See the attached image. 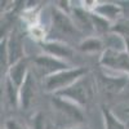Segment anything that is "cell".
<instances>
[{
	"label": "cell",
	"mask_w": 129,
	"mask_h": 129,
	"mask_svg": "<svg viewBox=\"0 0 129 129\" xmlns=\"http://www.w3.org/2000/svg\"><path fill=\"white\" fill-rule=\"evenodd\" d=\"M95 93H97L95 79L90 74H87L79 80H76L72 85H70L69 88L53 95L69 100L75 105H78L79 107H81V109H89L94 101Z\"/></svg>",
	"instance_id": "obj_1"
},
{
	"label": "cell",
	"mask_w": 129,
	"mask_h": 129,
	"mask_svg": "<svg viewBox=\"0 0 129 129\" xmlns=\"http://www.w3.org/2000/svg\"><path fill=\"white\" fill-rule=\"evenodd\" d=\"M52 109L54 110V119L64 121V124H71V126H81L85 123V116L83 109L74 102L61 98L57 95H52L50 98Z\"/></svg>",
	"instance_id": "obj_2"
},
{
	"label": "cell",
	"mask_w": 129,
	"mask_h": 129,
	"mask_svg": "<svg viewBox=\"0 0 129 129\" xmlns=\"http://www.w3.org/2000/svg\"><path fill=\"white\" fill-rule=\"evenodd\" d=\"M87 74H89V70L87 67H71L67 70L59 71L49 78L43 79V89H44L45 93L53 95L69 88L70 85H72L76 80H79Z\"/></svg>",
	"instance_id": "obj_3"
},
{
	"label": "cell",
	"mask_w": 129,
	"mask_h": 129,
	"mask_svg": "<svg viewBox=\"0 0 129 129\" xmlns=\"http://www.w3.org/2000/svg\"><path fill=\"white\" fill-rule=\"evenodd\" d=\"M50 22H52V31L48 35L54 32V36H59L58 40L61 41L69 43V39L81 34L78 30V27L75 26L71 16L58 9L56 5H53L50 9Z\"/></svg>",
	"instance_id": "obj_4"
},
{
	"label": "cell",
	"mask_w": 129,
	"mask_h": 129,
	"mask_svg": "<svg viewBox=\"0 0 129 129\" xmlns=\"http://www.w3.org/2000/svg\"><path fill=\"white\" fill-rule=\"evenodd\" d=\"M2 52H4L7 70L10 64L26 57L23 47V32L18 27L12 28L9 31V35L2 39Z\"/></svg>",
	"instance_id": "obj_5"
},
{
	"label": "cell",
	"mask_w": 129,
	"mask_h": 129,
	"mask_svg": "<svg viewBox=\"0 0 129 129\" xmlns=\"http://www.w3.org/2000/svg\"><path fill=\"white\" fill-rule=\"evenodd\" d=\"M31 63H32L34 74L38 78H41V79L49 78L59 71L71 69V66L66 61L45 54V53H41V54H38L34 58H31Z\"/></svg>",
	"instance_id": "obj_6"
},
{
	"label": "cell",
	"mask_w": 129,
	"mask_h": 129,
	"mask_svg": "<svg viewBox=\"0 0 129 129\" xmlns=\"http://www.w3.org/2000/svg\"><path fill=\"white\" fill-rule=\"evenodd\" d=\"M97 90L102 93L109 100L114 98L115 95L121 93L125 88H128L129 84V76L128 75H121V76H111L102 71L95 72L94 75Z\"/></svg>",
	"instance_id": "obj_7"
},
{
	"label": "cell",
	"mask_w": 129,
	"mask_h": 129,
	"mask_svg": "<svg viewBox=\"0 0 129 129\" xmlns=\"http://www.w3.org/2000/svg\"><path fill=\"white\" fill-rule=\"evenodd\" d=\"M100 66L123 72L129 76V53L125 49L106 48L98 59Z\"/></svg>",
	"instance_id": "obj_8"
},
{
	"label": "cell",
	"mask_w": 129,
	"mask_h": 129,
	"mask_svg": "<svg viewBox=\"0 0 129 129\" xmlns=\"http://www.w3.org/2000/svg\"><path fill=\"white\" fill-rule=\"evenodd\" d=\"M38 90V76L31 70L23 84L19 87V109L22 111H30L35 106Z\"/></svg>",
	"instance_id": "obj_9"
},
{
	"label": "cell",
	"mask_w": 129,
	"mask_h": 129,
	"mask_svg": "<svg viewBox=\"0 0 129 129\" xmlns=\"http://www.w3.org/2000/svg\"><path fill=\"white\" fill-rule=\"evenodd\" d=\"M40 48L43 49V53L49 56H53L59 59H69L72 58L75 54V49L66 41L61 40H53V39H47L45 41L40 43Z\"/></svg>",
	"instance_id": "obj_10"
},
{
	"label": "cell",
	"mask_w": 129,
	"mask_h": 129,
	"mask_svg": "<svg viewBox=\"0 0 129 129\" xmlns=\"http://www.w3.org/2000/svg\"><path fill=\"white\" fill-rule=\"evenodd\" d=\"M70 16L74 21L75 26L78 27V30L81 34H85L87 36L95 35L94 28H93V23H92L90 12L85 9L83 5H72Z\"/></svg>",
	"instance_id": "obj_11"
},
{
	"label": "cell",
	"mask_w": 129,
	"mask_h": 129,
	"mask_svg": "<svg viewBox=\"0 0 129 129\" xmlns=\"http://www.w3.org/2000/svg\"><path fill=\"white\" fill-rule=\"evenodd\" d=\"M30 63H31V58H28L27 56L23 57L22 59L17 61L16 63L10 64L7 70V78L12 81L17 88H19L23 84V81L26 80L30 70Z\"/></svg>",
	"instance_id": "obj_12"
},
{
	"label": "cell",
	"mask_w": 129,
	"mask_h": 129,
	"mask_svg": "<svg viewBox=\"0 0 129 129\" xmlns=\"http://www.w3.org/2000/svg\"><path fill=\"white\" fill-rule=\"evenodd\" d=\"M92 12L109 19L111 23H115L116 21L124 18V9L119 3H97Z\"/></svg>",
	"instance_id": "obj_13"
},
{
	"label": "cell",
	"mask_w": 129,
	"mask_h": 129,
	"mask_svg": "<svg viewBox=\"0 0 129 129\" xmlns=\"http://www.w3.org/2000/svg\"><path fill=\"white\" fill-rule=\"evenodd\" d=\"M76 48L83 52V53H88V54H94V53H101L106 49V43L105 40L101 38V36H97V35H93V36H87L81 39Z\"/></svg>",
	"instance_id": "obj_14"
},
{
	"label": "cell",
	"mask_w": 129,
	"mask_h": 129,
	"mask_svg": "<svg viewBox=\"0 0 129 129\" xmlns=\"http://www.w3.org/2000/svg\"><path fill=\"white\" fill-rule=\"evenodd\" d=\"M92 16V23H93V28H94V34L97 36H107L109 34H111V27L112 23L109 19L103 18L102 16L97 14L94 12H90Z\"/></svg>",
	"instance_id": "obj_15"
},
{
	"label": "cell",
	"mask_w": 129,
	"mask_h": 129,
	"mask_svg": "<svg viewBox=\"0 0 129 129\" xmlns=\"http://www.w3.org/2000/svg\"><path fill=\"white\" fill-rule=\"evenodd\" d=\"M32 129H56V119L49 112L39 111L34 116Z\"/></svg>",
	"instance_id": "obj_16"
},
{
	"label": "cell",
	"mask_w": 129,
	"mask_h": 129,
	"mask_svg": "<svg viewBox=\"0 0 129 129\" xmlns=\"http://www.w3.org/2000/svg\"><path fill=\"white\" fill-rule=\"evenodd\" d=\"M4 95L10 107L18 109L19 107V88H17L7 76L4 81Z\"/></svg>",
	"instance_id": "obj_17"
},
{
	"label": "cell",
	"mask_w": 129,
	"mask_h": 129,
	"mask_svg": "<svg viewBox=\"0 0 129 129\" xmlns=\"http://www.w3.org/2000/svg\"><path fill=\"white\" fill-rule=\"evenodd\" d=\"M101 112L105 121V129H125V123L117 119L116 115L106 105L101 106Z\"/></svg>",
	"instance_id": "obj_18"
},
{
	"label": "cell",
	"mask_w": 129,
	"mask_h": 129,
	"mask_svg": "<svg viewBox=\"0 0 129 129\" xmlns=\"http://www.w3.org/2000/svg\"><path fill=\"white\" fill-rule=\"evenodd\" d=\"M111 34L120 36L121 39L129 38V18H121L119 21H116L115 23H112L111 27Z\"/></svg>",
	"instance_id": "obj_19"
},
{
	"label": "cell",
	"mask_w": 129,
	"mask_h": 129,
	"mask_svg": "<svg viewBox=\"0 0 129 129\" xmlns=\"http://www.w3.org/2000/svg\"><path fill=\"white\" fill-rule=\"evenodd\" d=\"M4 129H31V128L25 121L17 119V117H10V119L5 120Z\"/></svg>",
	"instance_id": "obj_20"
},
{
	"label": "cell",
	"mask_w": 129,
	"mask_h": 129,
	"mask_svg": "<svg viewBox=\"0 0 129 129\" xmlns=\"http://www.w3.org/2000/svg\"><path fill=\"white\" fill-rule=\"evenodd\" d=\"M59 129H89V128L81 125V126H69V128H59Z\"/></svg>",
	"instance_id": "obj_21"
},
{
	"label": "cell",
	"mask_w": 129,
	"mask_h": 129,
	"mask_svg": "<svg viewBox=\"0 0 129 129\" xmlns=\"http://www.w3.org/2000/svg\"><path fill=\"white\" fill-rule=\"evenodd\" d=\"M124 44H125V50L129 53V38H126V39H124Z\"/></svg>",
	"instance_id": "obj_22"
},
{
	"label": "cell",
	"mask_w": 129,
	"mask_h": 129,
	"mask_svg": "<svg viewBox=\"0 0 129 129\" xmlns=\"http://www.w3.org/2000/svg\"><path fill=\"white\" fill-rule=\"evenodd\" d=\"M125 129H129V120L125 123Z\"/></svg>",
	"instance_id": "obj_23"
},
{
	"label": "cell",
	"mask_w": 129,
	"mask_h": 129,
	"mask_svg": "<svg viewBox=\"0 0 129 129\" xmlns=\"http://www.w3.org/2000/svg\"><path fill=\"white\" fill-rule=\"evenodd\" d=\"M125 114H128V115H129V107H126V109H125Z\"/></svg>",
	"instance_id": "obj_24"
},
{
	"label": "cell",
	"mask_w": 129,
	"mask_h": 129,
	"mask_svg": "<svg viewBox=\"0 0 129 129\" xmlns=\"http://www.w3.org/2000/svg\"><path fill=\"white\" fill-rule=\"evenodd\" d=\"M128 89H129V84H128Z\"/></svg>",
	"instance_id": "obj_25"
}]
</instances>
